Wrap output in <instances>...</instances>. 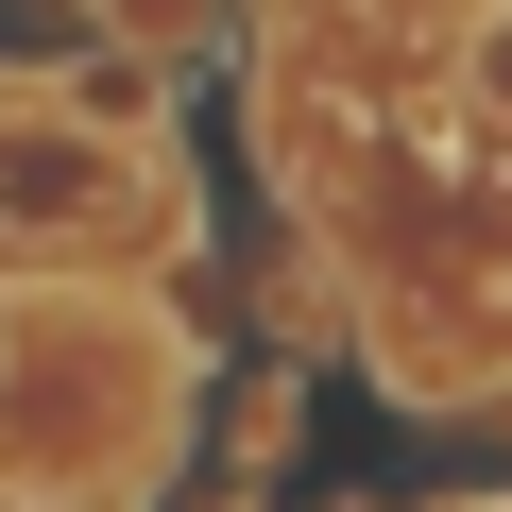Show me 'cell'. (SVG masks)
<instances>
[{
  "label": "cell",
  "mask_w": 512,
  "mask_h": 512,
  "mask_svg": "<svg viewBox=\"0 0 512 512\" xmlns=\"http://www.w3.org/2000/svg\"><path fill=\"white\" fill-rule=\"evenodd\" d=\"M69 103H86V120H154L171 86H154V69H137V35H120V52H86V86H69Z\"/></svg>",
  "instance_id": "obj_1"
},
{
  "label": "cell",
  "mask_w": 512,
  "mask_h": 512,
  "mask_svg": "<svg viewBox=\"0 0 512 512\" xmlns=\"http://www.w3.org/2000/svg\"><path fill=\"white\" fill-rule=\"evenodd\" d=\"M461 86H478V120H512V0H478V35H461Z\"/></svg>",
  "instance_id": "obj_2"
}]
</instances>
